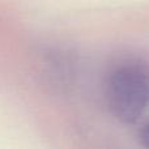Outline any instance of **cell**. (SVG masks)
I'll return each mask as SVG.
<instances>
[{
	"label": "cell",
	"mask_w": 149,
	"mask_h": 149,
	"mask_svg": "<svg viewBox=\"0 0 149 149\" xmlns=\"http://www.w3.org/2000/svg\"><path fill=\"white\" fill-rule=\"evenodd\" d=\"M106 101L119 120L137 122L149 107V71L134 63L116 67L109 74Z\"/></svg>",
	"instance_id": "1"
},
{
	"label": "cell",
	"mask_w": 149,
	"mask_h": 149,
	"mask_svg": "<svg viewBox=\"0 0 149 149\" xmlns=\"http://www.w3.org/2000/svg\"><path fill=\"white\" fill-rule=\"evenodd\" d=\"M139 140L143 147L149 149V123L144 128H141V131H140V134H139Z\"/></svg>",
	"instance_id": "2"
}]
</instances>
